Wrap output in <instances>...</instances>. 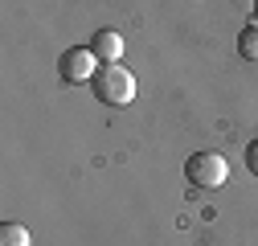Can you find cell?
<instances>
[{"mask_svg": "<svg viewBox=\"0 0 258 246\" xmlns=\"http://www.w3.org/2000/svg\"><path fill=\"white\" fill-rule=\"evenodd\" d=\"M90 90L94 99L107 103V107H127L136 99V74L123 66V61H107V66H99V74L90 78Z\"/></svg>", "mask_w": 258, "mask_h": 246, "instance_id": "obj_1", "label": "cell"}, {"mask_svg": "<svg viewBox=\"0 0 258 246\" xmlns=\"http://www.w3.org/2000/svg\"><path fill=\"white\" fill-rule=\"evenodd\" d=\"M184 176L192 189H221L225 176H230V164H225L221 152H197V156H188Z\"/></svg>", "mask_w": 258, "mask_h": 246, "instance_id": "obj_2", "label": "cell"}, {"mask_svg": "<svg viewBox=\"0 0 258 246\" xmlns=\"http://www.w3.org/2000/svg\"><path fill=\"white\" fill-rule=\"evenodd\" d=\"M99 66H103V61L94 57L90 45H74V49L61 53V78H66V82H90L94 74H99Z\"/></svg>", "mask_w": 258, "mask_h": 246, "instance_id": "obj_3", "label": "cell"}, {"mask_svg": "<svg viewBox=\"0 0 258 246\" xmlns=\"http://www.w3.org/2000/svg\"><path fill=\"white\" fill-rule=\"evenodd\" d=\"M90 49H94V57L107 66V61H119V57H123V37L111 33V29H99V33L90 37Z\"/></svg>", "mask_w": 258, "mask_h": 246, "instance_id": "obj_4", "label": "cell"}, {"mask_svg": "<svg viewBox=\"0 0 258 246\" xmlns=\"http://www.w3.org/2000/svg\"><path fill=\"white\" fill-rule=\"evenodd\" d=\"M0 246H33V242H29V230L21 222H5L0 226Z\"/></svg>", "mask_w": 258, "mask_h": 246, "instance_id": "obj_5", "label": "cell"}, {"mask_svg": "<svg viewBox=\"0 0 258 246\" xmlns=\"http://www.w3.org/2000/svg\"><path fill=\"white\" fill-rule=\"evenodd\" d=\"M238 53L246 61H258V25H246L242 33H238Z\"/></svg>", "mask_w": 258, "mask_h": 246, "instance_id": "obj_6", "label": "cell"}, {"mask_svg": "<svg viewBox=\"0 0 258 246\" xmlns=\"http://www.w3.org/2000/svg\"><path fill=\"white\" fill-rule=\"evenodd\" d=\"M246 164H250V168H254V172H258V140H254V144H250V156H246Z\"/></svg>", "mask_w": 258, "mask_h": 246, "instance_id": "obj_7", "label": "cell"}, {"mask_svg": "<svg viewBox=\"0 0 258 246\" xmlns=\"http://www.w3.org/2000/svg\"><path fill=\"white\" fill-rule=\"evenodd\" d=\"M254 21H258V0H254Z\"/></svg>", "mask_w": 258, "mask_h": 246, "instance_id": "obj_8", "label": "cell"}]
</instances>
